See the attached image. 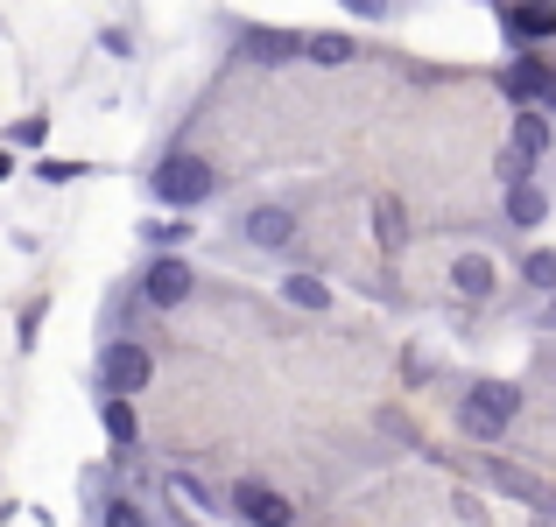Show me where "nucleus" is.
Instances as JSON below:
<instances>
[{"instance_id": "a878e982", "label": "nucleus", "mask_w": 556, "mask_h": 527, "mask_svg": "<svg viewBox=\"0 0 556 527\" xmlns=\"http://www.w3.org/2000/svg\"><path fill=\"white\" fill-rule=\"evenodd\" d=\"M99 50H106V56H127V50H135V36H127V28H106V36H99Z\"/></svg>"}, {"instance_id": "39448f33", "label": "nucleus", "mask_w": 556, "mask_h": 527, "mask_svg": "<svg viewBox=\"0 0 556 527\" xmlns=\"http://www.w3.org/2000/svg\"><path fill=\"white\" fill-rule=\"evenodd\" d=\"M226 514L247 520V527H296V506H289V492H275L268 478H240V486L226 492Z\"/></svg>"}, {"instance_id": "cd10ccee", "label": "nucleus", "mask_w": 556, "mask_h": 527, "mask_svg": "<svg viewBox=\"0 0 556 527\" xmlns=\"http://www.w3.org/2000/svg\"><path fill=\"white\" fill-rule=\"evenodd\" d=\"M543 324H556V296H543Z\"/></svg>"}, {"instance_id": "b1692460", "label": "nucleus", "mask_w": 556, "mask_h": 527, "mask_svg": "<svg viewBox=\"0 0 556 527\" xmlns=\"http://www.w3.org/2000/svg\"><path fill=\"white\" fill-rule=\"evenodd\" d=\"M339 8H345V14H359V22H388L402 0H339Z\"/></svg>"}, {"instance_id": "5701e85b", "label": "nucleus", "mask_w": 556, "mask_h": 527, "mask_svg": "<svg viewBox=\"0 0 556 527\" xmlns=\"http://www.w3.org/2000/svg\"><path fill=\"white\" fill-rule=\"evenodd\" d=\"M493 176H501V183H529V155H521L515 141H507V149L493 155Z\"/></svg>"}, {"instance_id": "9b49d317", "label": "nucleus", "mask_w": 556, "mask_h": 527, "mask_svg": "<svg viewBox=\"0 0 556 527\" xmlns=\"http://www.w3.org/2000/svg\"><path fill=\"white\" fill-rule=\"evenodd\" d=\"M190 240H198V226H190L184 211H169V218H141V246H149V254H184Z\"/></svg>"}, {"instance_id": "f3484780", "label": "nucleus", "mask_w": 556, "mask_h": 527, "mask_svg": "<svg viewBox=\"0 0 556 527\" xmlns=\"http://www.w3.org/2000/svg\"><path fill=\"white\" fill-rule=\"evenodd\" d=\"M303 56H311V64H325V70H339V64H353V56H359V42L325 28V36H303Z\"/></svg>"}, {"instance_id": "423d86ee", "label": "nucleus", "mask_w": 556, "mask_h": 527, "mask_svg": "<svg viewBox=\"0 0 556 527\" xmlns=\"http://www.w3.org/2000/svg\"><path fill=\"white\" fill-rule=\"evenodd\" d=\"M493 14H501V36L521 42V50H535V42L556 36V0H501Z\"/></svg>"}, {"instance_id": "20e7f679", "label": "nucleus", "mask_w": 556, "mask_h": 527, "mask_svg": "<svg viewBox=\"0 0 556 527\" xmlns=\"http://www.w3.org/2000/svg\"><path fill=\"white\" fill-rule=\"evenodd\" d=\"M190 288H198V268H190L184 254H155L149 268H141V282H135V303L141 310H184Z\"/></svg>"}, {"instance_id": "9d476101", "label": "nucleus", "mask_w": 556, "mask_h": 527, "mask_svg": "<svg viewBox=\"0 0 556 527\" xmlns=\"http://www.w3.org/2000/svg\"><path fill=\"white\" fill-rule=\"evenodd\" d=\"M451 288H458L465 303H486L493 288H501V268H493L486 254H458L451 260Z\"/></svg>"}, {"instance_id": "f8f14e48", "label": "nucleus", "mask_w": 556, "mask_h": 527, "mask_svg": "<svg viewBox=\"0 0 556 527\" xmlns=\"http://www.w3.org/2000/svg\"><path fill=\"white\" fill-rule=\"evenodd\" d=\"M549 218V190L543 183H507V226L515 232H535Z\"/></svg>"}, {"instance_id": "4468645a", "label": "nucleus", "mask_w": 556, "mask_h": 527, "mask_svg": "<svg viewBox=\"0 0 556 527\" xmlns=\"http://www.w3.org/2000/svg\"><path fill=\"white\" fill-rule=\"evenodd\" d=\"M515 149L529 155V163H543V155L556 149V127H549L543 106H521V113H515Z\"/></svg>"}, {"instance_id": "f03ea898", "label": "nucleus", "mask_w": 556, "mask_h": 527, "mask_svg": "<svg viewBox=\"0 0 556 527\" xmlns=\"http://www.w3.org/2000/svg\"><path fill=\"white\" fill-rule=\"evenodd\" d=\"M515 415H521V387L515 380H472L465 401H458V429L472 436V444H501V436L515 429Z\"/></svg>"}, {"instance_id": "1a4fd4ad", "label": "nucleus", "mask_w": 556, "mask_h": 527, "mask_svg": "<svg viewBox=\"0 0 556 527\" xmlns=\"http://www.w3.org/2000/svg\"><path fill=\"white\" fill-rule=\"evenodd\" d=\"M501 92L515 99V106H543V99H549V64H543V56H515V64H501Z\"/></svg>"}, {"instance_id": "6ab92c4d", "label": "nucleus", "mask_w": 556, "mask_h": 527, "mask_svg": "<svg viewBox=\"0 0 556 527\" xmlns=\"http://www.w3.org/2000/svg\"><path fill=\"white\" fill-rule=\"evenodd\" d=\"M521 282H529L535 296H556V246H529V254H521Z\"/></svg>"}, {"instance_id": "f257e3e1", "label": "nucleus", "mask_w": 556, "mask_h": 527, "mask_svg": "<svg viewBox=\"0 0 556 527\" xmlns=\"http://www.w3.org/2000/svg\"><path fill=\"white\" fill-rule=\"evenodd\" d=\"M149 190H155L163 211H198V204H212L226 190V176H218V163H204V155H163L149 169Z\"/></svg>"}, {"instance_id": "dca6fc26", "label": "nucleus", "mask_w": 556, "mask_h": 527, "mask_svg": "<svg viewBox=\"0 0 556 527\" xmlns=\"http://www.w3.org/2000/svg\"><path fill=\"white\" fill-rule=\"evenodd\" d=\"M374 240L388 246V254H402V246H408V204L402 197H380L374 204Z\"/></svg>"}, {"instance_id": "393cba45", "label": "nucleus", "mask_w": 556, "mask_h": 527, "mask_svg": "<svg viewBox=\"0 0 556 527\" xmlns=\"http://www.w3.org/2000/svg\"><path fill=\"white\" fill-rule=\"evenodd\" d=\"M36 176H42V183H78V176H85V163H50V155H42V163H36Z\"/></svg>"}, {"instance_id": "aec40b11", "label": "nucleus", "mask_w": 556, "mask_h": 527, "mask_svg": "<svg viewBox=\"0 0 556 527\" xmlns=\"http://www.w3.org/2000/svg\"><path fill=\"white\" fill-rule=\"evenodd\" d=\"M169 492H177L184 506H198V514H212V520H218V492L204 486L198 472H169Z\"/></svg>"}, {"instance_id": "ddd939ff", "label": "nucleus", "mask_w": 556, "mask_h": 527, "mask_svg": "<svg viewBox=\"0 0 556 527\" xmlns=\"http://www.w3.org/2000/svg\"><path fill=\"white\" fill-rule=\"evenodd\" d=\"M486 486H493V492H507V500H529V506H543V514H556V500H549V492L535 486L529 472H515V464H501V458L486 464Z\"/></svg>"}, {"instance_id": "4be33fe9", "label": "nucleus", "mask_w": 556, "mask_h": 527, "mask_svg": "<svg viewBox=\"0 0 556 527\" xmlns=\"http://www.w3.org/2000/svg\"><path fill=\"white\" fill-rule=\"evenodd\" d=\"M8 141H14V149H36V141H50V113H28V120H14Z\"/></svg>"}, {"instance_id": "c85d7f7f", "label": "nucleus", "mask_w": 556, "mask_h": 527, "mask_svg": "<svg viewBox=\"0 0 556 527\" xmlns=\"http://www.w3.org/2000/svg\"><path fill=\"white\" fill-rule=\"evenodd\" d=\"M549 113H556V106H549Z\"/></svg>"}, {"instance_id": "412c9836", "label": "nucleus", "mask_w": 556, "mask_h": 527, "mask_svg": "<svg viewBox=\"0 0 556 527\" xmlns=\"http://www.w3.org/2000/svg\"><path fill=\"white\" fill-rule=\"evenodd\" d=\"M99 527H155V520H149V506H141V500H127V492H113V500L99 506Z\"/></svg>"}, {"instance_id": "6e6552de", "label": "nucleus", "mask_w": 556, "mask_h": 527, "mask_svg": "<svg viewBox=\"0 0 556 527\" xmlns=\"http://www.w3.org/2000/svg\"><path fill=\"white\" fill-rule=\"evenodd\" d=\"M296 56H303L296 28H240V64L275 70V64H296Z\"/></svg>"}, {"instance_id": "bb28decb", "label": "nucleus", "mask_w": 556, "mask_h": 527, "mask_svg": "<svg viewBox=\"0 0 556 527\" xmlns=\"http://www.w3.org/2000/svg\"><path fill=\"white\" fill-rule=\"evenodd\" d=\"M8 176H14V155H8V149H0V183H8Z\"/></svg>"}, {"instance_id": "0eeeda50", "label": "nucleus", "mask_w": 556, "mask_h": 527, "mask_svg": "<svg viewBox=\"0 0 556 527\" xmlns=\"http://www.w3.org/2000/svg\"><path fill=\"white\" fill-rule=\"evenodd\" d=\"M240 240L261 246V254H289V246H296V211H289V204H247Z\"/></svg>"}, {"instance_id": "7ed1b4c3", "label": "nucleus", "mask_w": 556, "mask_h": 527, "mask_svg": "<svg viewBox=\"0 0 556 527\" xmlns=\"http://www.w3.org/2000/svg\"><path fill=\"white\" fill-rule=\"evenodd\" d=\"M149 380H155V351L141 345V338H106V345H99V394L135 401Z\"/></svg>"}, {"instance_id": "2eb2a0df", "label": "nucleus", "mask_w": 556, "mask_h": 527, "mask_svg": "<svg viewBox=\"0 0 556 527\" xmlns=\"http://www.w3.org/2000/svg\"><path fill=\"white\" fill-rule=\"evenodd\" d=\"M275 296L289 303V310H331V282L325 274H282V282H275Z\"/></svg>"}, {"instance_id": "a211bd4d", "label": "nucleus", "mask_w": 556, "mask_h": 527, "mask_svg": "<svg viewBox=\"0 0 556 527\" xmlns=\"http://www.w3.org/2000/svg\"><path fill=\"white\" fill-rule=\"evenodd\" d=\"M99 429H106L113 436V444H135V436H141V422H135V401H113V394H106V401H99Z\"/></svg>"}]
</instances>
